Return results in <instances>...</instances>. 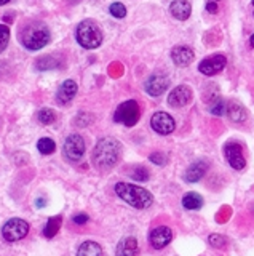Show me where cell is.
<instances>
[{"label":"cell","instance_id":"1","mask_svg":"<svg viewBox=\"0 0 254 256\" xmlns=\"http://www.w3.org/2000/svg\"><path fill=\"white\" fill-rule=\"evenodd\" d=\"M122 144L115 138H101L93 149V164L99 170H110L120 158Z\"/></svg>","mask_w":254,"mask_h":256},{"label":"cell","instance_id":"2","mask_svg":"<svg viewBox=\"0 0 254 256\" xmlns=\"http://www.w3.org/2000/svg\"><path fill=\"white\" fill-rule=\"evenodd\" d=\"M115 192L122 200H125L128 205L138 208V210H146V208H149L150 205L154 204L152 194H150L147 189L134 186V184L117 182L115 184Z\"/></svg>","mask_w":254,"mask_h":256},{"label":"cell","instance_id":"3","mask_svg":"<svg viewBox=\"0 0 254 256\" xmlns=\"http://www.w3.org/2000/svg\"><path fill=\"white\" fill-rule=\"evenodd\" d=\"M19 38L27 50H40L50 42V30L43 22H32L22 29Z\"/></svg>","mask_w":254,"mask_h":256},{"label":"cell","instance_id":"4","mask_svg":"<svg viewBox=\"0 0 254 256\" xmlns=\"http://www.w3.org/2000/svg\"><path fill=\"white\" fill-rule=\"evenodd\" d=\"M77 42L86 50H94L102 44V30L96 22L91 20H85L77 26L75 32Z\"/></svg>","mask_w":254,"mask_h":256},{"label":"cell","instance_id":"5","mask_svg":"<svg viewBox=\"0 0 254 256\" xmlns=\"http://www.w3.org/2000/svg\"><path fill=\"white\" fill-rule=\"evenodd\" d=\"M224 157L226 162L237 172L245 170L246 166V149L242 142L238 141H227L224 144Z\"/></svg>","mask_w":254,"mask_h":256},{"label":"cell","instance_id":"6","mask_svg":"<svg viewBox=\"0 0 254 256\" xmlns=\"http://www.w3.org/2000/svg\"><path fill=\"white\" fill-rule=\"evenodd\" d=\"M141 117V110H139V104L134 101V100H130V101H125L122 102L120 106L117 108L115 114H114V118L115 122L118 124H123L126 126H133L138 124V120Z\"/></svg>","mask_w":254,"mask_h":256},{"label":"cell","instance_id":"7","mask_svg":"<svg viewBox=\"0 0 254 256\" xmlns=\"http://www.w3.org/2000/svg\"><path fill=\"white\" fill-rule=\"evenodd\" d=\"M29 232V224L21 218H11L8 220L2 228V236L6 242H18L24 238Z\"/></svg>","mask_w":254,"mask_h":256},{"label":"cell","instance_id":"8","mask_svg":"<svg viewBox=\"0 0 254 256\" xmlns=\"http://www.w3.org/2000/svg\"><path fill=\"white\" fill-rule=\"evenodd\" d=\"M85 140L80 134H70L64 142V156L70 162H78L85 156Z\"/></svg>","mask_w":254,"mask_h":256},{"label":"cell","instance_id":"9","mask_svg":"<svg viewBox=\"0 0 254 256\" xmlns=\"http://www.w3.org/2000/svg\"><path fill=\"white\" fill-rule=\"evenodd\" d=\"M226 66H227V58L224 54H213V56H208V58H205L203 61H200L198 70H200L203 76L211 77L224 70Z\"/></svg>","mask_w":254,"mask_h":256},{"label":"cell","instance_id":"10","mask_svg":"<svg viewBox=\"0 0 254 256\" xmlns=\"http://www.w3.org/2000/svg\"><path fill=\"white\" fill-rule=\"evenodd\" d=\"M150 126H152V130L157 132L158 134H171L174 132V128H176V124H174V118L168 114V112H155L150 118Z\"/></svg>","mask_w":254,"mask_h":256},{"label":"cell","instance_id":"11","mask_svg":"<svg viewBox=\"0 0 254 256\" xmlns=\"http://www.w3.org/2000/svg\"><path fill=\"white\" fill-rule=\"evenodd\" d=\"M171 240H173V230L168 226H158L150 230L149 242L155 250H162L166 245H170Z\"/></svg>","mask_w":254,"mask_h":256},{"label":"cell","instance_id":"12","mask_svg":"<svg viewBox=\"0 0 254 256\" xmlns=\"http://www.w3.org/2000/svg\"><path fill=\"white\" fill-rule=\"evenodd\" d=\"M192 90L187 85H179L168 94V104L171 108H184L192 101Z\"/></svg>","mask_w":254,"mask_h":256},{"label":"cell","instance_id":"13","mask_svg":"<svg viewBox=\"0 0 254 256\" xmlns=\"http://www.w3.org/2000/svg\"><path fill=\"white\" fill-rule=\"evenodd\" d=\"M170 86V78L166 76H162V74H154L147 78V82L144 85L146 92L150 94V96H160L163 94L166 90H168Z\"/></svg>","mask_w":254,"mask_h":256},{"label":"cell","instance_id":"14","mask_svg":"<svg viewBox=\"0 0 254 256\" xmlns=\"http://www.w3.org/2000/svg\"><path fill=\"white\" fill-rule=\"evenodd\" d=\"M194 58H195V53L192 48L187 45H178L171 50V60L179 68L189 66V64L194 61Z\"/></svg>","mask_w":254,"mask_h":256},{"label":"cell","instance_id":"15","mask_svg":"<svg viewBox=\"0 0 254 256\" xmlns=\"http://www.w3.org/2000/svg\"><path fill=\"white\" fill-rule=\"evenodd\" d=\"M226 116L229 117L230 122L234 124H243L248 120V110H246L240 102L230 101L226 104Z\"/></svg>","mask_w":254,"mask_h":256},{"label":"cell","instance_id":"16","mask_svg":"<svg viewBox=\"0 0 254 256\" xmlns=\"http://www.w3.org/2000/svg\"><path fill=\"white\" fill-rule=\"evenodd\" d=\"M77 94V84L74 80H64L61 84V86L58 88V93H56V100L59 104H69L75 98Z\"/></svg>","mask_w":254,"mask_h":256},{"label":"cell","instance_id":"17","mask_svg":"<svg viewBox=\"0 0 254 256\" xmlns=\"http://www.w3.org/2000/svg\"><path fill=\"white\" fill-rule=\"evenodd\" d=\"M170 13L173 14V18H176L179 21L189 20L190 13H192V5L187 0H174L170 5Z\"/></svg>","mask_w":254,"mask_h":256},{"label":"cell","instance_id":"18","mask_svg":"<svg viewBox=\"0 0 254 256\" xmlns=\"http://www.w3.org/2000/svg\"><path fill=\"white\" fill-rule=\"evenodd\" d=\"M117 256H138L139 254V245L134 237H125L120 240L117 246Z\"/></svg>","mask_w":254,"mask_h":256},{"label":"cell","instance_id":"19","mask_svg":"<svg viewBox=\"0 0 254 256\" xmlns=\"http://www.w3.org/2000/svg\"><path fill=\"white\" fill-rule=\"evenodd\" d=\"M206 168H208V164L205 162V160H198V162L192 164L186 172V181L189 182H197L198 180H202L205 173H206Z\"/></svg>","mask_w":254,"mask_h":256},{"label":"cell","instance_id":"20","mask_svg":"<svg viewBox=\"0 0 254 256\" xmlns=\"http://www.w3.org/2000/svg\"><path fill=\"white\" fill-rule=\"evenodd\" d=\"M182 206L186 210H200L203 206V197L197 192H187V194L182 197Z\"/></svg>","mask_w":254,"mask_h":256},{"label":"cell","instance_id":"21","mask_svg":"<svg viewBox=\"0 0 254 256\" xmlns=\"http://www.w3.org/2000/svg\"><path fill=\"white\" fill-rule=\"evenodd\" d=\"M77 256H102V248L99 244L88 240V242H83L77 252Z\"/></svg>","mask_w":254,"mask_h":256},{"label":"cell","instance_id":"22","mask_svg":"<svg viewBox=\"0 0 254 256\" xmlns=\"http://www.w3.org/2000/svg\"><path fill=\"white\" fill-rule=\"evenodd\" d=\"M61 222H62L61 216H51V218L46 221L45 228H43V236L46 238H53L54 236L58 234V230L61 228Z\"/></svg>","mask_w":254,"mask_h":256},{"label":"cell","instance_id":"23","mask_svg":"<svg viewBox=\"0 0 254 256\" xmlns=\"http://www.w3.org/2000/svg\"><path fill=\"white\" fill-rule=\"evenodd\" d=\"M37 118H38V122L43 124V125H51V124L56 122V112H54L53 109L45 108V109L38 110Z\"/></svg>","mask_w":254,"mask_h":256},{"label":"cell","instance_id":"24","mask_svg":"<svg viewBox=\"0 0 254 256\" xmlns=\"http://www.w3.org/2000/svg\"><path fill=\"white\" fill-rule=\"evenodd\" d=\"M37 149L40 150V154L50 156V154H53L54 150H56V144H54V141L51 138H42V140H38V142H37Z\"/></svg>","mask_w":254,"mask_h":256},{"label":"cell","instance_id":"25","mask_svg":"<svg viewBox=\"0 0 254 256\" xmlns=\"http://www.w3.org/2000/svg\"><path fill=\"white\" fill-rule=\"evenodd\" d=\"M59 66L58 60H54L53 56H43L37 62H35V68L38 70H50V69H56Z\"/></svg>","mask_w":254,"mask_h":256},{"label":"cell","instance_id":"26","mask_svg":"<svg viewBox=\"0 0 254 256\" xmlns=\"http://www.w3.org/2000/svg\"><path fill=\"white\" fill-rule=\"evenodd\" d=\"M109 12H110V14L114 16V18H118V20H122V18H125V16H126V8L120 2H115V4L110 5Z\"/></svg>","mask_w":254,"mask_h":256},{"label":"cell","instance_id":"27","mask_svg":"<svg viewBox=\"0 0 254 256\" xmlns=\"http://www.w3.org/2000/svg\"><path fill=\"white\" fill-rule=\"evenodd\" d=\"M210 112L214 116H224L226 114V102L222 101L221 98L214 100L211 102V106H210Z\"/></svg>","mask_w":254,"mask_h":256},{"label":"cell","instance_id":"28","mask_svg":"<svg viewBox=\"0 0 254 256\" xmlns=\"http://www.w3.org/2000/svg\"><path fill=\"white\" fill-rule=\"evenodd\" d=\"M8 40H10V29L5 24H0V53L8 45Z\"/></svg>","mask_w":254,"mask_h":256},{"label":"cell","instance_id":"29","mask_svg":"<svg viewBox=\"0 0 254 256\" xmlns=\"http://www.w3.org/2000/svg\"><path fill=\"white\" fill-rule=\"evenodd\" d=\"M222 4H224V0H208L205 5V10L210 14H218L222 8Z\"/></svg>","mask_w":254,"mask_h":256},{"label":"cell","instance_id":"30","mask_svg":"<svg viewBox=\"0 0 254 256\" xmlns=\"http://www.w3.org/2000/svg\"><path fill=\"white\" fill-rule=\"evenodd\" d=\"M149 176L150 174L144 166H136L134 168V172H131V178L136 180V181H147Z\"/></svg>","mask_w":254,"mask_h":256},{"label":"cell","instance_id":"31","mask_svg":"<svg viewBox=\"0 0 254 256\" xmlns=\"http://www.w3.org/2000/svg\"><path fill=\"white\" fill-rule=\"evenodd\" d=\"M208 242H210V245L214 246V248H222V246H226L227 240H226V237H222V236H219V234H211L210 238H208Z\"/></svg>","mask_w":254,"mask_h":256},{"label":"cell","instance_id":"32","mask_svg":"<svg viewBox=\"0 0 254 256\" xmlns=\"http://www.w3.org/2000/svg\"><path fill=\"white\" fill-rule=\"evenodd\" d=\"M150 162H154L157 165H163V164H166V157L163 154H160V152H154V154L150 156Z\"/></svg>","mask_w":254,"mask_h":256},{"label":"cell","instance_id":"33","mask_svg":"<svg viewBox=\"0 0 254 256\" xmlns=\"http://www.w3.org/2000/svg\"><path fill=\"white\" fill-rule=\"evenodd\" d=\"M72 221H74L75 224H85L86 221H88V214H85V213H78V214H75V216H74Z\"/></svg>","mask_w":254,"mask_h":256},{"label":"cell","instance_id":"34","mask_svg":"<svg viewBox=\"0 0 254 256\" xmlns=\"http://www.w3.org/2000/svg\"><path fill=\"white\" fill-rule=\"evenodd\" d=\"M43 204H45V200H43V198H38V200H37V206H43Z\"/></svg>","mask_w":254,"mask_h":256},{"label":"cell","instance_id":"35","mask_svg":"<svg viewBox=\"0 0 254 256\" xmlns=\"http://www.w3.org/2000/svg\"><path fill=\"white\" fill-rule=\"evenodd\" d=\"M250 44H251V46L254 48V32L251 34V37H250Z\"/></svg>","mask_w":254,"mask_h":256},{"label":"cell","instance_id":"36","mask_svg":"<svg viewBox=\"0 0 254 256\" xmlns=\"http://www.w3.org/2000/svg\"><path fill=\"white\" fill-rule=\"evenodd\" d=\"M251 14H253V18H254V0H251Z\"/></svg>","mask_w":254,"mask_h":256},{"label":"cell","instance_id":"37","mask_svg":"<svg viewBox=\"0 0 254 256\" xmlns=\"http://www.w3.org/2000/svg\"><path fill=\"white\" fill-rule=\"evenodd\" d=\"M10 0H0V5H5V4H8Z\"/></svg>","mask_w":254,"mask_h":256}]
</instances>
